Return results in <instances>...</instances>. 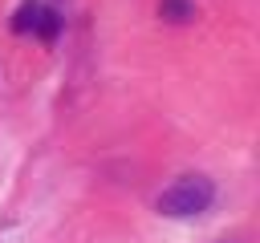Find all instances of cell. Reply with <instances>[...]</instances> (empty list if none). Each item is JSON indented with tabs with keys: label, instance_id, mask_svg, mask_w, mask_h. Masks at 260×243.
<instances>
[{
	"label": "cell",
	"instance_id": "cell-1",
	"mask_svg": "<svg viewBox=\"0 0 260 243\" xmlns=\"http://www.w3.org/2000/svg\"><path fill=\"white\" fill-rule=\"evenodd\" d=\"M211 198H215L211 178H203V174H183V178H175V182L158 194V211L171 215V219H187V215L207 211Z\"/></svg>",
	"mask_w": 260,
	"mask_h": 243
},
{
	"label": "cell",
	"instance_id": "cell-2",
	"mask_svg": "<svg viewBox=\"0 0 260 243\" xmlns=\"http://www.w3.org/2000/svg\"><path fill=\"white\" fill-rule=\"evenodd\" d=\"M158 16L171 20V24H187L195 16V4L191 0H158Z\"/></svg>",
	"mask_w": 260,
	"mask_h": 243
},
{
	"label": "cell",
	"instance_id": "cell-3",
	"mask_svg": "<svg viewBox=\"0 0 260 243\" xmlns=\"http://www.w3.org/2000/svg\"><path fill=\"white\" fill-rule=\"evenodd\" d=\"M37 20H41V4H37V0H24V4L16 8L12 28H16V32H28V28H37Z\"/></svg>",
	"mask_w": 260,
	"mask_h": 243
},
{
	"label": "cell",
	"instance_id": "cell-4",
	"mask_svg": "<svg viewBox=\"0 0 260 243\" xmlns=\"http://www.w3.org/2000/svg\"><path fill=\"white\" fill-rule=\"evenodd\" d=\"M57 24H61V20H57V12H49V8H41V20H37V32H41V36H53V32H57Z\"/></svg>",
	"mask_w": 260,
	"mask_h": 243
}]
</instances>
